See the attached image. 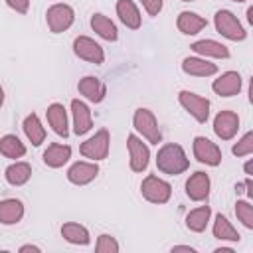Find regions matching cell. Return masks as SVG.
Wrapping results in <instances>:
<instances>
[{"label":"cell","instance_id":"cell-1","mask_svg":"<svg viewBox=\"0 0 253 253\" xmlns=\"http://www.w3.org/2000/svg\"><path fill=\"white\" fill-rule=\"evenodd\" d=\"M156 166L160 172L164 174H170V176H176V174H182L188 170L190 166V160L184 152V148L176 142H168L164 144L158 154H156Z\"/></svg>","mask_w":253,"mask_h":253},{"label":"cell","instance_id":"cell-2","mask_svg":"<svg viewBox=\"0 0 253 253\" xmlns=\"http://www.w3.org/2000/svg\"><path fill=\"white\" fill-rule=\"evenodd\" d=\"M213 24H215V30H217L223 38H227V40H231V42H243V40L247 38L245 28H243L241 22L237 20V16H233L229 10H219V12H215Z\"/></svg>","mask_w":253,"mask_h":253},{"label":"cell","instance_id":"cell-3","mask_svg":"<svg viewBox=\"0 0 253 253\" xmlns=\"http://www.w3.org/2000/svg\"><path fill=\"white\" fill-rule=\"evenodd\" d=\"M132 125L134 128L152 144H158L162 140L160 128H158V121L154 117V113L150 109H136L134 117H132Z\"/></svg>","mask_w":253,"mask_h":253},{"label":"cell","instance_id":"cell-4","mask_svg":"<svg viewBox=\"0 0 253 253\" xmlns=\"http://www.w3.org/2000/svg\"><path fill=\"white\" fill-rule=\"evenodd\" d=\"M140 192H142L144 200H148L152 204H166L172 196V186L168 182H164L162 178L148 174L140 184Z\"/></svg>","mask_w":253,"mask_h":253},{"label":"cell","instance_id":"cell-5","mask_svg":"<svg viewBox=\"0 0 253 253\" xmlns=\"http://www.w3.org/2000/svg\"><path fill=\"white\" fill-rule=\"evenodd\" d=\"M109 142H111V134H109V130L107 128H101V130H97L91 138H87L81 146H79V150H81V154L85 156V158H91V160H105L107 156H109Z\"/></svg>","mask_w":253,"mask_h":253},{"label":"cell","instance_id":"cell-6","mask_svg":"<svg viewBox=\"0 0 253 253\" xmlns=\"http://www.w3.org/2000/svg\"><path fill=\"white\" fill-rule=\"evenodd\" d=\"M178 101L180 105L198 121V123H206L210 117V101L206 97H200L192 91H180L178 93Z\"/></svg>","mask_w":253,"mask_h":253},{"label":"cell","instance_id":"cell-7","mask_svg":"<svg viewBox=\"0 0 253 253\" xmlns=\"http://www.w3.org/2000/svg\"><path fill=\"white\" fill-rule=\"evenodd\" d=\"M45 20H47L49 30L53 34H59V32H65L73 24L75 14H73V8L67 6V4H53V6L47 8Z\"/></svg>","mask_w":253,"mask_h":253},{"label":"cell","instance_id":"cell-8","mask_svg":"<svg viewBox=\"0 0 253 253\" xmlns=\"http://www.w3.org/2000/svg\"><path fill=\"white\" fill-rule=\"evenodd\" d=\"M73 51H75L77 57H81V59H85L89 63H95V65H101L105 61L103 47L95 40H91L87 36H79V38L73 40Z\"/></svg>","mask_w":253,"mask_h":253},{"label":"cell","instance_id":"cell-9","mask_svg":"<svg viewBox=\"0 0 253 253\" xmlns=\"http://www.w3.org/2000/svg\"><path fill=\"white\" fill-rule=\"evenodd\" d=\"M194 156L198 162L208 164V166H219L221 162V150L215 142H211L206 136H196L194 138Z\"/></svg>","mask_w":253,"mask_h":253},{"label":"cell","instance_id":"cell-10","mask_svg":"<svg viewBox=\"0 0 253 253\" xmlns=\"http://www.w3.org/2000/svg\"><path fill=\"white\" fill-rule=\"evenodd\" d=\"M126 146H128L130 170H132V172H144L146 166H148V160H150V150H148V146H146L136 134H128Z\"/></svg>","mask_w":253,"mask_h":253},{"label":"cell","instance_id":"cell-11","mask_svg":"<svg viewBox=\"0 0 253 253\" xmlns=\"http://www.w3.org/2000/svg\"><path fill=\"white\" fill-rule=\"evenodd\" d=\"M239 130V117L233 111H219L213 119V132L221 140H231Z\"/></svg>","mask_w":253,"mask_h":253},{"label":"cell","instance_id":"cell-12","mask_svg":"<svg viewBox=\"0 0 253 253\" xmlns=\"http://www.w3.org/2000/svg\"><path fill=\"white\" fill-rule=\"evenodd\" d=\"M211 89L219 97H233L241 91V75L237 71H225L211 83Z\"/></svg>","mask_w":253,"mask_h":253},{"label":"cell","instance_id":"cell-13","mask_svg":"<svg viewBox=\"0 0 253 253\" xmlns=\"http://www.w3.org/2000/svg\"><path fill=\"white\" fill-rule=\"evenodd\" d=\"M186 194L194 202H204L210 196V176L206 172H194L186 180Z\"/></svg>","mask_w":253,"mask_h":253},{"label":"cell","instance_id":"cell-14","mask_svg":"<svg viewBox=\"0 0 253 253\" xmlns=\"http://www.w3.org/2000/svg\"><path fill=\"white\" fill-rule=\"evenodd\" d=\"M99 174V166L95 162H75L69 170H67V180L71 184L77 186H85L89 182H93Z\"/></svg>","mask_w":253,"mask_h":253},{"label":"cell","instance_id":"cell-15","mask_svg":"<svg viewBox=\"0 0 253 253\" xmlns=\"http://www.w3.org/2000/svg\"><path fill=\"white\" fill-rule=\"evenodd\" d=\"M71 115H73V132L75 134H85L91 130V126H93L91 111L83 101H79V99L71 101Z\"/></svg>","mask_w":253,"mask_h":253},{"label":"cell","instance_id":"cell-16","mask_svg":"<svg viewBox=\"0 0 253 253\" xmlns=\"http://www.w3.org/2000/svg\"><path fill=\"white\" fill-rule=\"evenodd\" d=\"M77 89H79V93H81L87 101H91V103H101V101L105 99V95H107L105 83H103L101 79L93 77V75L83 77V79L77 83Z\"/></svg>","mask_w":253,"mask_h":253},{"label":"cell","instance_id":"cell-17","mask_svg":"<svg viewBox=\"0 0 253 253\" xmlns=\"http://www.w3.org/2000/svg\"><path fill=\"white\" fill-rule=\"evenodd\" d=\"M45 115H47V123L53 128V132L59 134V136H63V138H67L69 128H67V113H65V107L61 103H51L47 107Z\"/></svg>","mask_w":253,"mask_h":253},{"label":"cell","instance_id":"cell-18","mask_svg":"<svg viewBox=\"0 0 253 253\" xmlns=\"http://www.w3.org/2000/svg\"><path fill=\"white\" fill-rule=\"evenodd\" d=\"M190 47L204 57H215V59H227L229 57V49L215 40H198Z\"/></svg>","mask_w":253,"mask_h":253},{"label":"cell","instance_id":"cell-19","mask_svg":"<svg viewBox=\"0 0 253 253\" xmlns=\"http://www.w3.org/2000/svg\"><path fill=\"white\" fill-rule=\"evenodd\" d=\"M24 217V204L16 198H8L0 202V223L14 225Z\"/></svg>","mask_w":253,"mask_h":253},{"label":"cell","instance_id":"cell-20","mask_svg":"<svg viewBox=\"0 0 253 253\" xmlns=\"http://www.w3.org/2000/svg\"><path fill=\"white\" fill-rule=\"evenodd\" d=\"M182 69L188 75H196V77H210L213 73H217V65L202 59V57H186L182 61Z\"/></svg>","mask_w":253,"mask_h":253},{"label":"cell","instance_id":"cell-21","mask_svg":"<svg viewBox=\"0 0 253 253\" xmlns=\"http://www.w3.org/2000/svg\"><path fill=\"white\" fill-rule=\"evenodd\" d=\"M176 26H178V30H180L182 34L194 36V34L202 32V30L208 26V22H206V18H202V16L196 14V12H180V16H178V20H176Z\"/></svg>","mask_w":253,"mask_h":253},{"label":"cell","instance_id":"cell-22","mask_svg":"<svg viewBox=\"0 0 253 253\" xmlns=\"http://www.w3.org/2000/svg\"><path fill=\"white\" fill-rule=\"evenodd\" d=\"M71 158V146L69 144H49L43 152V162L49 166V168H59L63 166L67 160Z\"/></svg>","mask_w":253,"mask_h":253},{"label":"cell","instance_id":"cell-23","mask_svg":"<svg viewBox=\"0 0 253 253\" xmlns=\"http://www.w3.org/2000/svg\"><path fill=\"white\" fill-rule=\"evenodd\" d=\"M117 14L126 28H130V30L140 28V12L132 0H119L117 2Z\"/></svg>","mask_w":253,"mask_h":253},{"label":"cell","instance_id":"cell-24","mask_svg":"<svg viewBox=\"0 0 253 253\" xmlns=\"http://www.w3.org/2000/svg\"><path fill=\"white\" fill-rule=\"evenodd\" d=\"M91 28L107 42H117L119 40V30L113 24V20H109L105 14H93L91 16Z\"/></svg>","mask_w":253,"mask_h":253},{"label":"cell","instance_id":"cell-25","mask_svg":"<svg viewBox=\"0 0 253 253\" xmlns=\"http://www.w3.org/2000/svg\"><path fill=\"white\" fill-rule=\"evenodd\" d=\"M61 235H63L65 241H69L73 245H87L91 241L87 227L81 225V223H73V221L61 225Z\"/></svg>","mask_w":253,"mask_h":253},{"label":"cell","instance_id":"cell-26","mask_svg":"<svg viewBox=\"0 0 253 253\" xmlns=\"http://www.w3.org/2000/svg\"><path fill=\"white\" fill-rule=\"evenodd\" d=\"M24 132H26V136L30 138V142L34 146H40L45 140V128L42 126V121H40V117L36 113L28 115L24 119Z\"/></svg>","mask_w":253,"mask_h":253},{"label":"cell","instance_id":"cell-27","mask_svg":"<svg viewBox=\"0 0 253 253\" xmlns=\"http://www.w3.org/2000/svg\"><path fill=\"white\" fill-rule=\"evenodd\" d=\"M6 182L12 186H24L32 176V166L28 162H14L6 168Z\"/></svg>","mask_w":253,"mask_h":253},{"label":"cell","instance_id":"cell-28","mask_svg":"<svg viewBox=\"0 0 253 253\" xmlns=\"http://www.w3.org/2000/svg\"><path fill=\"white\" fill-rule=\"evenodd\" d=\"M210 215H211V210L210 206H200L196 210H192L188 215H186V227L190 231H196V233H202L210 221Z\"/></svg>","mask_w":253,"mask_h":253},{"label":"cell","instance_id":"cell-29","mask_svg":"<svg viewBox=\"0 0 253 253\" xmlns=\"http://www.w3.org/2000/svg\"><path fill=\"white\" fill-rule=\"evenodd\" d=\"M213 237H217L221 241H239L241 239V235L231 225V221L225 215H221V213L215 215V221H213Z\"/></svg>","mask_w":253,"mask_h":253},{"label":"cell","instance_id":"cell-30","mask_svg":"<svg viewBox=\"0 0 253 253\" xmlns=\"http://www.w3.org/2000/svg\"><path fill=\"white\" fill-rule=\"evenodd\" d=\"M0 154L6 158H22L26 154V146L16 134H4L0 138Z\"/></svg>","mask_w":253,"mask_h":253},{"label":"cell","instance_id":"cell-31","mask_svg":"<svg viewBox=\"0 0 253 253\" xmlns=\"http://www.w3.org/2000/svg\"><path fill=\"white\" fill-rule=\"evenodd\" d=\"M235 215L237 219L247 227V229H253V206L245 200H237L235 204Z\"/></svg>","mask_w":253,"mask_h":253},{"label":"cell","instance_id":"cell-32","mask_svg":"<svg viewBox=\"0 0 253 253\" xmlns=\"http://www.w3.org/2000/svg\"><path fill=\"white\" fill-rule=\"evenodd\" d=\"M231 152H233L235 156H249V154L253 152V132H251V130L245 132V134L237 140V144H233Z\"/></svg>","mask_w":253,"mask_h":253},{"label":"cell","instance_id":"cell-33","mask_svg":"<svg viewBox=\"0 0 253 253\" xmlns=\"http://www.w3.org/2000/svg\"><path fill=\"white\" fill-rule=\"evenodd\" d=\"M95 251H97V253H117V251H119V243H117L115 237L103 233V235H99V239H97Z\"/></svg>","mask_w":253,"mask_h":253},{"label":"cell","instance_id":"cell-34","mask_svg":"<svg viewBox=\"0 0 253 253\" xmlns=\"http://www.w3.org/2000/svg\"><path fill=\"white\" fill-rule=\"evenodd\" d=\"M140 2H142L144 10L148 12V16H158L162 10V4H164V0H140Z\"/></svg>","mask_w":253,"mask_h":253},{"label":"cell","instance_id":"cell-35","mask_svg":"<svg viewBox=\"0 0 253 253\" xmlns=\"http://www.w3.org/2000/svg\"><path fill=\"white\" fill-rule=\"evenodd\" d=\"M6 4L16 10L18 14H26L28 12V6H30V0H6Z\"/></svg>","mask_w":253,"mask_h":253},{"label":"cell","instance_id":"cell-36","mask_svg":"<svg viewBox=\"0 0 253 253\" xmlns=\"http://www.w3.org/2000/svg\"><path fill=\"white\" fill-rule=\"evenodd\" d=\"M20 251H22V253H26V251H32V253H40V247H36V245H22V247H20Z\"/></svg>","mask_w":253,"mask_h":253},{"label":"cell","instance_id":"cell-37","mask_svg":"<svg viewBox=\"0 0 253 253\" xmlns=\"http://www.w3.org/2000/svg\"><path fill=\"white\" fill-rule=\"evenodd\" d=\"M172 251H190V253H194V247H190V245H176V247H172Z\"/></svg>","mask_w":253,"mask_h":253},{"label":"cell","instance_id":"cell-38","mask_svg":"<svg viewBox=\"0 0 253 253\" xmlns=\"http://www.w3.org/2000/svg\"><path fill=\"white\" fill-rule=\"evenodd\" d=\"M215 253H233V249H229V247H219V249H215Z\"/></svg>","mask_w":253,"mask_h":253},{"label":"cell","instance_id":"cell-39","mask_svg":"<svg viewBox=\"0 0 253 253\" xmlns=\"http://www.w3.org/2000/svg\"><path fill=\"white\" fill-rule=\"evenodd\" d=\"M247 20H249V22H253V8H249V10H247Z\"/></svg>","mask_w":253,"mask_h":253},{"label":"cell","instance_id":"cell-40","mask_svg":"<svg viewBox=\"0 0 253 253\" xmlns=\"http://www.w3.org/2000/svg\"><path fill=\"white\" fill-rule=\"evenodd\" d=\"M245 174H247V176H251V162H247V164H245Z\"/></svg>","mask_w":253,"mask_h":253},{"label":"cell","instance_id":"cell-41","mask_svg":"<svg viewBox=\"0 0 253 253\" xmlns=\"http://www.w3.org/2000/svg\"><path fill=\"white\" fill-rule=\"evenodd\" d=\"M2 103H4V89L0 87V107H2Z\"/></svg>","mask_w":253,"mask_h":253},{"label":"cell","instance_id":"cell-42","mask_svg":"<svg viewBox=\"0 0 253 253\" xmlns=\"http://www.w3.org/2000/svg\"><path fill=\"white\" fill-rule=\"evenodd\" d=\"M233 2H245V0H233Z\"/></svg>","mask_w":253,"mask_h":253},{"label":"cell","instance_id":"cell-43","mask_svg":"<svg viewBox=\"0 0 253 253\" xmlns=\"http://www.w3.org/2000/svg\"><path fill=\"white\" fill-rule=\"evenodd\" d=\"M182 2H194V0H182Z\"/></svg>","mask_w":253,"mask_h":253}]
</instances>
